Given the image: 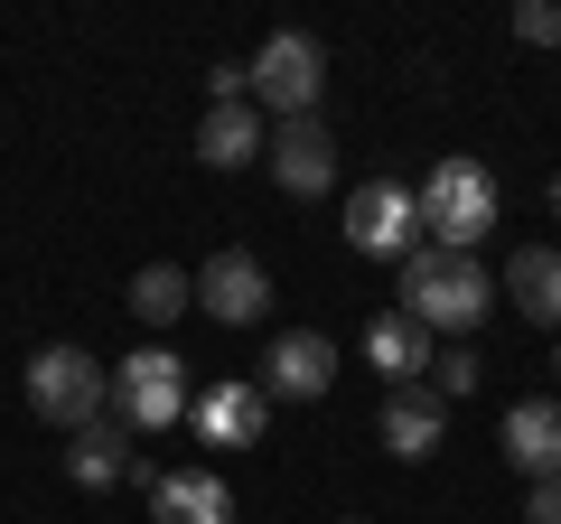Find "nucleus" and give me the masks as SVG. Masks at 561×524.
<instances>
[{
	"label": "nucleus",
	"instance_id": "nucleus-1",
	"mask_svg": "<svg viewBox=\"0 0 561 524\" xmlns=\"http://www.w3.org/2000/svg\"><path fill=\"white\" fill-rule=\"evenodd\" d=\"M393 309L421 319L431 338H468V328H486V309H496V282H486L478 253H431V243H421V253L402 262Z\"/></svg>",
	"mask_w": 561,
	"mask_h": 524
},
{
	"label": "nucleus",
	"instance_id": "nucleus-2",
	"mask_svg": "<svg viewBox=\"0 0 561 524\" xmlns=\"http://www.w3.org/2000/svg\"><path fill=\"white\" fill-rule=\"evenodd\" d=\"M412 197H421V243H431V253H478V243L496 235V216H505L486 160H440Z\"/></svg>",
	"mask_w": 561,
	"mask_h": 524
},
{
	"label": "nucleus",
	"instance_id": "nucleus-3",
	"mask_svg": "<svg viewBox=\"0 0 561 524\" xmlns=\"http://www.w3.org/2000/svg\"><path fill=\"white\" fill-rule=\"evenodd\" d=\"M243 76H253L262 122H309L319 113V84H328V47L309 38V29H272V38L243 57Z\"/></svg>",
	"mask_w": 561,
	"mask_h": 524
},
{
	"label": "nucleus",
	"instance_id": "nucleus-4",
	"mask_svg": "<svg viewBox=\"0 0 561 524\" xmlns=\"http://www.w3.org/2000/svg\"><path fill=\"white\" fill-rule=\"evenodd\" d=\"M28 412H38L47 431H66V441H76L84 422H103V412H113V375H103L84 346H38V356H28Z\"/></svg>",
	"mask_w": 561,
	"mask_h": 524
},
{
	"label": "nucleus",
	"instance_id": "nucleus-5",
	"mask_svg": "<svg viewBox=\"0 0 561 524\" xmlns=\"http://www.w3.org/2000/svg\"><path fill=\"white\" fill-rule=\"evenodd\" d=\"M113 422H131V431L187 422V365H179V346H131V356L113 365Z\"/></svg>",
	"mask_w": 561,
	"mask_h": 524
},
{
	"label": "nucleus",
	"instance_id": "nucleus-6",
	"mask_svg": "<svg viewBox=\"0 0 561 524\" xmlns=\"http://www.w3.org/2000/svg\"><path fill=\"white\" fill-rule=\"evenodd\" d=\"M346 243H356L365 262H412L421 253V197L402 179H365L356 197H346Z\"/></svg>",
	"mask_w": 561,
	"mask_h": 524
},
{
	"label": "nucleus",
	"instance_id": "nucleus-7",
	"mask_svg": "<svg viewBox=\"0 0 561 524\" xmlns=\"http://www.w3.org/2000/svg\"><path fill=\"white\" fill-rule=\"evenodd\" d=\"M262 394L272 403H319L328 384H337V338H319V328H280L272 346H262Z\"/></svg>",
	"mask_w": 561,
	"mask_h": 524
},
{
	"label": "nucleus",
	"instance_id": "nucleus-8",
	"mask_svg": "<svg viewBox=\"0 0 561 524\" xmlns=\"http://www.w3.org/2000/svg\"><path fill=\"white\" fill-rule=\"evenodd\" d=\"M262 160H272V179L290 187V197H328V187H337V132H328L319 113L272 122V150H262Z\"/></svg>",
	"mask_w": 561,
	"mask_h": 524
},
{
	"label": "nucleus",
	"instance_id": "nucleus-9",
	"mask_svg": "<svg viewBox=\"0 0 561 524\" xmlns=\"http://www.w3.org/2000/svg\"><path fill=\"white\" fill-rule=\"evenodd\" d=\"M262 422H272V394L262 384H206V394H187V431L206 449H253Z\"/></svg>",
	"mask_w": 561,
	"mask_h": 524
},
{
	"label": "nucleus",
	"instance_id": "nucleus-10",
	"mask_svg": "<svg viewBox=\"0 0 561 524\" xmlns=\"http://www.w3.org/2000/svg\"><path fill=\"white\" fill-rule=\"evenodd\" d=\"M197 309H206V319H225V328H262V309H272V272H262L253 253H206Z\"/></svg>",
	"mask_w": 561,
	"mask_h": 524
},
{
	"label": "nucleus",
	"instance_id": "nucleus-11",
	"mask_svg": "<svg viewBox=\"0 0 561 524\" xmlns=\"http://www.w3.org/2000/svg\"><path fill=\"white\" fill-rule=\"evenodd\" d=\"M496 449H505V468H515L524 487L561 478V403H505Z\"/></svg>",
	"mask_w": 561,
	"mask_h": 524
},
{
	"label": "nucleus",
	"instance_id": "nucleus-12",
	"mask_svg": "<svg viewBox=\"0 0 561 524\" xmlns=\"http://www.w3.org/2000/svg\"><path fill=\"white\" fill-rule=\"evenodd\" d=\"M140 431L131 422H113V412H103V422H84L76 431V449H66V478H76V487H94V497H103V487H122V478H140Z\"/></svg>",
	"mask_w": 561,
	"mask_h": 524
},
{
	"label": "nucleus",
	"instance_id": "nucleus-13",
	"mask_svg": "<svg viewBox=\"0 0 561 524\" xmlns=\"http://www.w3.org/2000/svg\"><path fill=\"white\" fill-rule=\"evenodd\" d=\"M505 300L534 328L561 338V243H515V253H505Z\"/></svg>",
	"mask_w": 561,
	"mask_h": 524
},
{
	"label": "nucleus",
	"instance_id": "nucleus-14",
	"mask_svg": "<svg viewBox=\"0 0 561 524\" xmlns=\"http://www.w3.org/2000/svg\"><path fill=\"white\" fill-rule=\"evenodd\" d=\"M150 515L160 524H234V487H225L216 468H160Z\"/></svg>",
	"mask_w": 561,
	"mask_h": 524
},
{
	"label": "nucleus",
	"instance_id": "nucleus-15",
	"mask_svg": "<svg viewBox=\"0 0 561 524\" xmlns=\"http://www.w3.org/2000/svg\"><path fill=\"white\" fill-rule=\"evenodd\" d=\"M197 150H206V169H243V160H262V150H272V122H262V103H253V94H243V103H206Z\"/></svg>",
	"mask_w": 561,
	"mask_h": 524
},
{
	"label": "nucleus",
	"instance_id": "nucleus-16",
	"mask_svg": "<svg viewBox=\"0 0 561 524\" xmlns=\"http://www.w3.org/2000/svg\"><path fill=\"white\" fill-rule=\"evenodd\" d=\"M440 441H449V403L421 394V384H402L393 403H383V449H393V459H431Z\"/></svg>",
	"mask_w": 561,
	"mask_h": 524
},
{
	"label": "nucleus",
	"instance_id": "nucleus-17",
	"mask_svg": "<svg viewBox=\"0 0 561 524\" xmlns=\"http://www.w3.org/2000/svg\"><path fill=\"white\" fill-rule=\"evenodd\" d=\"M365 365L393 375V394H402V384H421V375H431V328L402 319V309H383V319L365 328Z\"/></svg>",
	"mask_w": 561,
	"mask_h": 524
},
{
	"label": "nucleus",
	"instance_id": "nucleus-18",
	"mask_svg": "<svg viewBox=\"0 0 561 524\" xmlns=\"http://www.w3.org/2000/svg\"><path fill=\"white\" fill-rule=\"evenodd\" d=\"M187 309H197V272H179V262H140L131 272V319L140 328H179Z\"/></svg>",
	"mask_w": 561,
	"mask_h": 524
},
{
	"label": "nucleus",
	"instance_id": "nucleus-19",
	"mask_svg": "<svg viewBox=\"0 0 561 524\" xmlns=\"http://www.w3.org/2000/svg\"><path fill=\"white\" fill-rule=\"evenodd\" d=\"M486 384V365L468 356V346H449V356H431V394H440V403H459V394H478Z\"/></svg>",
	"mask_w": 561,
	"mask_h": 524
},
{
	"label": "nucleus",
	"instance_id": "nucleus-20",
	"mask_svg": "<svg viewBox=\"0 0 561 524\" xmlns=\"http://www.w3.org/2000/svg\"><path fill=\"white\" fill-rule=\"evenodd\" d=\"M515 38L524 47H561V10H552V0H524V10H515Z\"/></svg>",
	"mask_w": 561,
	"mask_h": 524
},
{
	"label": "nucleus",
	"instance_id": "nucleus-21",
	"mask_svg": "<svg viewBox=\"0 0 561 524\" xmlns=\"http://www.w3.org/2000/svg\"><path fill=\"white\" fill-rule=\"evenodd\" d=\"M524 524H561V478H542V487H524Z\"/></svg>",
	"mask_w": 561,
	"mask_h": 524
},
{
	"label": "nucleus",
	"instance_id": "nucleus-22",
	"mask_svg": "<svg viewBox=\"0 0 561 524\" xmlns=\"http://www.w3.org/2000/svg\"><path fill=\"white\" fill-rule=\"evenodd\" d=\"M552 375H561V338H552Z\"/></svg>",
	"mask_w": 561,
	"mask_h": 524
},
{
	"label": "nucleus",
	"instance_id": "nucleus-23",
	"mask_svg": "<svg viewBox=\"0 0 561 524\" xmlns=\"http://www.w3.org/2000/svg\"><path fill=\"white\" fill-rule=\"evenodd\" d=\"M552 216H561V179H552Z\"/></svg>",
	"mask_w": 561,
	"mask_h": 524
},
{
	"label": "nucleus",
	"instance_id": "nucleus-24",
	"mask_svg": "<svg viewBox=\"0 0 561 524\" xmlns=\"http://www.w3.org/2000/svg\"><path fill=\"white\" fill-rule=\"evenodd\" d=\"M346 524H365V515H346Z\"/></svg>",
	"mask_w": 561,
	"mask_h": 524
}]
</instances>
